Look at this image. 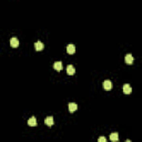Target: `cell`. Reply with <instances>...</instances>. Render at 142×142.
Masks as SVG:
<instances>
[{
  "instance_id": "4fadbf2b",
  "label": "cell",
  "mask_w": 142,
  "mask_h": 142,
  "mask_svg": "<svg viewBox=\"0 0 142 142\" xmlns=\"http://www.w3.org/2000/svg\"><path fill=\"white\" fill-rule=\"evenodd\" d=\"M105 141H107V139H105L104 137H100L98 139V142H105Z\"/></svg>"
},
{
  "instance_id": "277c9868",
  "label": "cell",
  "mask_w": 142,
  "mask_h": 142,
  "mask_svg": "<svg viewBox=\"0 0 142 142\" xmlns=\"http://www.w3.org/2000/svg\"><path fill=\"white\" fill-rule=\"evenodd\" d=\"M67 52H68L69 55H73V53L76 52V47H74V45H72V43L68 45V47H67Z\"/></svg>"
},
{
  "instance_id": "8fae6325",
  "label": "cell",
  "mask_w": 142,
  "mask_h": 142,
  "mask_svg": "<svg viewBox=\"0 0 142 142\" xmlns=\"http://www.w3.org/2000/svg\"><path fill=\"white\" fill-rule=\"evenodd\" d=\"M110 140L113 142H117L119 140V134L118 132H112V133L110 134Z\"/></svg>"
},
{
  "instance_id": "5b68a950",
  "label": "cell",
  "mask_w": 142,
  "mask_h": 142,
  "mask_svg": "<svg viewBox=\"0 0 142 142\" xmlns=\"http://www.w3.org/2000/svg\"><path fill=\"white\" fill-rule=\"evenodd\" d=\"M122 89H123V92L124 93H126V95H130V93H131L132 92V89H131V86H130L129 83H126L123 86V88H122Z\"/></svg>"
},
{
  "instance_id": "ba28073f",
  "label": "cell",
  "mask_w": 142,
  "mask_h": 142,
  "mask_svg": "<svg viewBox=\"0 0 142 142\" xmlns=\"http://www.w3.org/2000/svg\"><path fill=\"white\" fill-rule=\"evenodd\" d=\"M67 73L70 74V76H72V74L76 73V69H74V67L71 66V64H69V66L67 67Z\"/></svg>"
},
{
  "instance_id": "9c48e42d",
  "label": "cell",
  "mask_w": 142,
  "mask_h": 142,
  "mask_svg": "<svg viewBox=\"0 0 142 142\" xmlns=\"http://www.w3.org/2000/svg\"><path fill=\"white\" fill-rule=\"evenodd\" d=\"M34 49L37 51H41L42 49H43V43H42L41 41H37L34 43Z\"/></svg>"
},
{
  "instance_id": "3957f363",
  "label": "cell",
  "mask_w": 142,
  "mask_h": 142,
  "mask_svg": "<svg viewBox=\"0 0 142 142\" xmlns=\"http://www.w3.org/2000/svg\"><path fill=\"white\" fill-rule=\"evenodd\" d=\"M45 123L47 124L48 126H52L53 123H55V120H53V117H47L45 119Z\"/></svg>"
},
{
  "instance_id": "6da1fadb",
  "label": "cell",
  "mask_w": 142,
  "mask_h": 142,
  "mask_svg": "<svg viewBox=\"0 0 142 142\" xmlns=\"http://www.w3.org/2000/svg\"><path fill=\"white\" fill-rule=\"evenodd\" d=\"M103 89L107 90V91H110V90L112 89V83H111L110 80H105V81L103 82Z\"/></svg>"
},
{
  "instance_id": "8992f818",
  "label": "cell",
  "mask_w": 142,
  "mask_h": 142,
  "mask_svg": "<svg viewBox=\"0 0 142 142\" xmlns=\"http://www.w3.org/2000/svg\"><path fill=\"white\" fill-rule=\"evenodd\" d=\"M53 69L57 71H61L62 70V62L61 61H57V62L53 63Z\"/></svg>"
},
{
  "instance_id": "7c38bea8",
  "label": "cell",
  "mask_w": 142,
  "mask_h": 142,
  "mask_svg": "<svg viewBox=\"0 0 142 142\" xmlns=\"http://www.w3.org/2000/svg\"><path fill=\"white\" fill-rule=\"evenodd\" d=\"M28 124H29L30 126H37V120H36V118H34V117H31V118L28 120Z\"/></svg>"
},
{
  "instance_id": "7a4b0ae2",
  "label": "cell",
  "mask_w": 142,
  "mask_h": 142,
  "mask_svg": "<svg viewBox=\"0 0 142 142\" xmlns=\"http://www.w3.org/2000/svg\"><path fill=\"white\" fill-rule=\"evenodd\" d=\"M124 60H126V64H132V63H133V61H134V58H133V55H132L128 53V55H126Z\"/></svg>"
},
{
  "instance_id": "30bf717a",
  "label": "cell",
  "mask_w": 142,
  "mask_h": 142,
  "mask_svg": "<svg viewBox=\"0 0 142 142\" xmlns=\"http://www.w3.org/2000/svg\"><path fill=\"white\" fill-rule=\"evenodd\" d=\"M68 107H69V111H70V112H74V111L78 109V105H77L74 102H70L68 104Z\"/></svg>"
},
{
  "instance_id": "52a82bcc",
  "label": "cell",
  "mask_w": 142,
  "mask_h": 142,
  "mask_svg": "<svg viewBox=\"0 0 142 142\" xmlns=\"http://www.w3.org/2000/svg\"><path fill=\"white\" fill-rule=\"evenodd\" d=\"M10 46L12 48H17L19 46V40L17 38H11L10 39Z\"/></svg>"
}]
</instances>
